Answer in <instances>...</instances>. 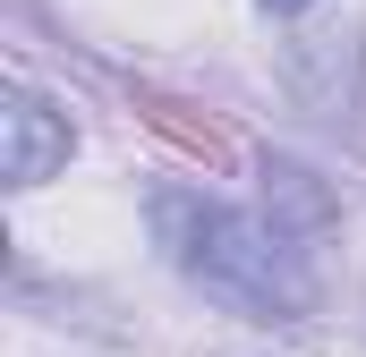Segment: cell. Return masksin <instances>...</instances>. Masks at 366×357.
<instances>
[{"label":"cell","mask_w":366,"mask_h":357,"mask_svg":"<svg viewBox=\"0 0 366 357\" xmlns=\"http://www.w3.org/2000/svg\"><path fill=\"white\" fill-rule=\"evenodd\" d=\"M264 221L290 230V238H307V230H324V221H332V196L315 187V171H298V162L264 154Z\"/></svg>","instance_id":"obj_3"},{"label":"cell","mask_w":366,"mask_h":357,"mask_svg":"<svg viewBox=\"0 0 366 357\" xmlns=\"http://www.w3.org/2000/svg\"><path fill=\"white\" fill-rule=\"evenodd\" d=\"M264 9H273V17H298V9H315V0H264Z\"/></svg>","instance_id":"obj_4"},{"label":"cell","mask_w":366,"mask_h":357,"mask_svg":"<svg viewBox=\"0 0 366 357\" xmlns=\"http://www.w3.org/2000/svg\"><path fill=\"white\" fill-rule=\"evenodd\" d=\"M154 230H162L171 264H179L204 298L239 306L247 323H298V315L315 306L307 247H298L290 230H273L264 213H239V204H222V196L162 187V196H154Z\"/></svg>","instance_id":"obj_1"},{"label":"cell","mask_w":366,"mask_h":357,"mask_svg":"<svg viewBox=\"0 0 366 357\" xmlns=\"http://www.w3.org/2000/svg\"><path fill=\"white\" fill-rule=\"evenodd\" d=\"M69 145H77V136H69V119H60L43 94L17 86L0 102V171H9V187H43V178L69 162Z\"/></svg>","instance_id":"obj_2"}]
</instances>
